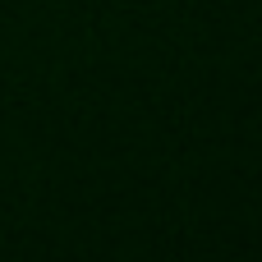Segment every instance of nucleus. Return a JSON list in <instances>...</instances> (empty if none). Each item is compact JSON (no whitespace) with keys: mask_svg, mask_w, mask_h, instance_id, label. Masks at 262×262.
<instances>
[]
</instances>
